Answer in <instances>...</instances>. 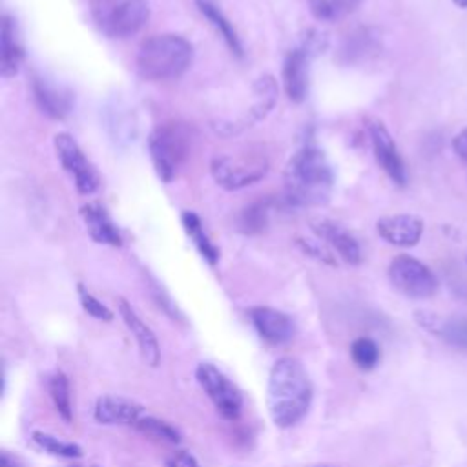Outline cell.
<instances>
[{
	"label": "cell",
	"mask_w": 467,
	"mask_h": 467,
	"mask_svg": "<svg viewBox=\"0 0 467 467\" xmlns=\"http://www.w3.org/2000/svg\"><path fill=\"white\" fill-rule=\"evenodd\" d=\"M312 398V379L303 363L290 356L279 358L270 368L266 385V407L275 427L297 425L306 416Z\"/></svg>",
	"instance_id": "6da1fadb"
},
{
	"label": "cell",
	"mask_w": 467,
	"mask_h": 467,
	"mask_svg": "<svg viewBox=\"0 0 467 467\" xmlns=\"http://www.w3.org/2000/svg\"><path fill=\"white\" fill-rule=\"evenodd\" d=\"M334 186L332 168L321 150L306 146L288 162L285 171L286 199L297 206L325 204Z\"/></svg>",
	"instance_id": "7a4b0ae2"
},
{
	"label": "cell",
	"mask_w": 467,
	"mask_h": 467,
	"mask_svg": "<svg viewBox=\"0 0 467 467\" xmlns=\"http://www.w3.org/2000/svg\"><path fill=\"white\" fill-rule=\"evenodd\" d=\"M193 60L192 44L173 33L153 35L144 40L137 51V71L142 78L157 82V80H171L181 77Z\"/></svg>",
	"instance_id": "3957f363"
},
{
	"label": "cell",
	"mask_w": 467,
	"mask_h": 467,
	"mask_svg": "<svg viewBox=\"0 0 467 467\" xmlns=\"http://www.w3.org/2000/svg\"><path fill=\"white\" fill-rule=\"evenodd\" d=\"M192 142H193L192 128L186 126L184 122L170 120V122L159 124L151 131L148 148H150L155 171L164 182H170L177 175L179 168L190 155Z\"/></svg>",
	"instance_id": "277c9868"
},
{
	"label": "cell",
	"mask_w": 467,
	"mask_h": 467,
	"mask_svg": "<svg viewBox=\"0 0 467 467\" xmlns=\"http://www.w3.org/2000/svg\"><path fill=\"white\" fill-rule=\"evenodd\" d=\"M95 26L109 38L139 33L150 16L148 0H89Z\"/></svg>",
	"instance_id": "5b68a950"
},
{
	"label": "cell",
	"mask_w": 467,
	"mask_h": 467,
	"mask_svg": "<svg viewBox=\"0 0 467 467\" xmlns=\"http://www.w3.org/2000/svg\"><path fill=\"white\" fill-rule=\"evenodd\" d=\"M213 181L224 190H241L263 179L268 171V159L257 151L221 155L210 166Z\"/></svg>",
	"instance_id": "8992f818"
},
{
	"label": "cell",
	"mask_w": 467,
	"mask_h": 467,
	"mask_svg": "<svg viewBox=\"0 0 467 467\" xmlns=\"http://www.w3.org/2000/svg\"><path fill=\"white\" fill-rule=\"evenodd\" d=\"M389 279L398 292L412 299H427L438 290V279L431 268L410 255H398L390 261Z\"/></svg>",
	"instance_id": "52a82bcc"
},
{
	"label": "cell",
	"mask_w": 467,
	"mask_h": 467,
	"mask_svg": "<svg viewBox=\"0 0 467 467\" xmlns=\"http://www.w3.org/2000/svg\"><path fill=\"white\" fill-rule=\"evenodd\" d=\"M195 378L201 389L206 392L215 410L224 420H235L243 409V396L237 387L212 363H199Z\"/></svg>",
	"instance_id": "ba28073f"
},
{
	"label": "cell",
	"mask_w": 467,
	"mask_h": 467,
	"mask_svg": "<svg viewBox=\"0 0 467 467\" xmlns=\"http://www.w3.org/2000/svg\"><path fill=\"white\" fill-rule=\"evenodd\" d=\"M55 150L62 168L71 175L77 190L84 195L93 193L99 188V173L86 159L75 139L67 133L55 135Z\"/></svg>",
	"instance_id": "9c48e42d"
},
{
	"label": "cell",
	"mask_w": 467,
	"mask_h": 467,
	"mask_svg": "<svg viewBox=\"0 0 467 467\" xmlns=\"http://www.w3.org/2000/svg\"><path fill=\"white\" fill-rule=\"evenodd\" d=\"M367 128H368V137H370L372 151H374L378 164L392 179V182H396L398 186H405L407 184V168H405V162L396 148L392 135L383 126V122H379L376 119H372Z\"/></svg>",
	"instance_id": "30bf717a"
},
{
	"label": "cell",
	"mask_w": 467,
	"mask_h": 467,
	"mask_svg": "<svg viewBox=\"0 0 467 467\" xmlns=\"http://www.w3.org/2000/svg\"><path fill=\"white\" fill-rule=\"evenodd\" d=\"M252 325L257 334L270 345H285L296 336L294 319L272 306H254L250 310Z\"/></svg>",
	"instance_id": "8fae6325"
},
{
	"label": "cell",
	"mask_w": 467,
	"mask_h": 467,
	"mask_svg": "<svg viewBox=\"0 0 467 467\" xmlns=\"http://www.w3.org/2000/svg\"><path fill=\"white\" fill-rule=\"evenodd\" d=\"M376 230L387 243L409 248L420 243L423 234V221L412 213H394L378 219Z\"/></svg>",
	"instance_id": "7c38bea8"
},
{
	"label": "cell",
	"mask_w": 467,
	"mask_h": 467,
	"mask_svg": "<svg viewBox=\"0 0 467 467\" xmlns=\"http://www.w3.org/2000/svg\"><path fill=\"white\" fill-rule=\"evenodd\" d=\"M117 305H119V312H120L124 325L128 327V330L131 332V336L135 337V341L139 345L142 359L146 361V365L157 367L161 361V347H159V341H157L153 330L140 319V316L135 312V308L124 297H119Z\"/></svg>",
	"instance_id": "4fadbf2b"
},
{
	"label": "cell",
	"mask_w": 467,
	"mask_h": 467,
	"mask_svg": "<svg viewBox=\"0 0 467 467\" xmlns=\"http://www.w3.org/2000/svg\"><path fill=\"white\" fill-rule=\"evenodd\" d=\"M144 416V407L120 396H100L93 407V418L102 425H135Z\"/></svg>",
	"instance_id": "5bb4252c"
},
{
	"label": "cell",
	"mask_w": 467,
	"mask_h": 467,
	"mask_svg": "<svg viewBox=\"0 0 467 467\" xmlns=\"http://www.w3.org/2000/svg\"><path fill=\"white\" fill-rule=\"evenodd\" d=\"M308 60L310 53L308 47H296L292 49L283 66V84L285 91L290 100L301 102L308 91Z\"/></svg>",
	"instance_id": "9a60e30c"
},
{
	"label": "cell",
	"mask_w": 467,
	"mask_h": 467,
	"mask_svg": "<svg viewBox=\"0 0 467 467\" xmlns=\"http://www.w3.org/2000/svg\"><path fill=\"white\" fill-rule=\"evenodd\" d=\"M312 230L325 239L336 252L337 255L348 263V265H358L361 261V248L359 243L339 224L321 219V221H314L312 223Z\"/></svg>",
	"instance_id": "2e32d148"
},
{
	"label": "cell",
	"mask_w": 467,
	"mask_h": 467,
	"mask_svg": "<svg viewBox=\"0 0 467 467\" xmlns=\"http://www.w3.org/2000/svg\"><path fill=\"white\" fill-rule=\"evenodd\" d=\"M418 323L432 332L434 336L441 337L445 343H449L454 348L467 350V317H447L441 319L434 314L418 312L416 314Z\"/></svg>",
	"instance_id": "e0dca14e"
},
{
	"label": "cell",
	"mask_w": 467,
	"mask_h": 467,
	"mask_svg": "<svg viewBox=\"0 0 467 467\" xmlns=\"http://www.w3.org/2000/svg\"><path fill=\"white\" fill-rule=\"evenodd\" d=\"M80 213H82L84 224L93 241H97L100 244H109V246L122 244L120 232L115 226V223L111 221V217L108 215V212L104 210V206H100L99 202H89L82 208Z\"/></svg>",
	"instance_id": "ac0fdd59"
},
{
	"label": "cell",
	"mask_w": 467,
	"mask_h": 467,
	"mask_svg": "<svg viewBox=\"0 0 467 467\" xmlns=\"http://www.w3.org/2000/svg\"><path fill=\"white\" fill-rule=\"evenodd\" d=\"M24 58V47L18 36V27L9 15L2 18V53H0V73L2 77H13Z\"/></svg>",
	"instance_id": "d6986e66"
},
{
	"label": "cell",
	"mask_w": 467,
	"mask_h": 467,
	"mask_svg": "<svg viewBox=\"0 0 467 467\" xmlns=\"http://www.w3.org/2000/svg\"><path fill=\"white\" fill-rule=\"evenodd\" d=\"M33 93H35V99H36L40 109L44 113H47L49 117L62 119L69 111V108H71L69 93L62 91L57 86L47 84L42 78H36L33 82Z\"/></svg>",
	"instance_id": "ffe728a7"
},
{
	"label": "cell",
	"mask_w": 467,
	"mask_h": 467,
	"mask_svg": "<svg viewBox=\"0 0 467 467\" xmlns=\"http://www.w3.org/2000/svg\"><path fill=\"white\" fill-rule=\"evenodd\" d=\"M199 11L206 16V20L213 26V29L221 35V38L226 42V46L235 53V55H243V47L239 42V36L235 33V29L232 27V24L228 22V18L223 15V11L219 9V5L213 0H195Z\"/></svg>",
	"instance_id": "44dd1931"
},
{
	"label": "cell",
	"mask_w": 467,
	"mask_h": 467,
	"mask_svg": "<svg viewBox=\"0 0 467 467\" xmlns=\"http://www.w3.org/2000/svg\"><path fill=\"white\" fill-rule=\"evenodd\" d=\"M182 219V226L188 234V237L193 241L195 248L199 250V254L210 263V265H215L217 259H219V250L215 248V244L210 241V237L206 235L204 232V226L201 223V219L193 213V212H184L181 215Z\"/></svg>",
	"instance_id": "7402d4cb"
},
{
	"label": "cell",
	"mask_w": 467,
	"mask_h": 467,
	"mask_svg": "<svg viewBox=\"0 0 467 467\" xmlns=\"http://www.w3.org/2000/svg\"><path fill=\"white\" fill-rule=\"evenodd\" d=\"M310 13L321 22H339L358 9L361 0H306Z\"/></svg>",
	"instance_id": "603a6c76"
},
{
	"label": "cell",
	"mask_w": 467,
	"mask_h": 467,
	"mask_svg": "<svg viewBox=\"0 0 467 467\" xmlns=\"http://www.w3.org/2000/svg\"><path fill=\"white\" fill-rule=\"evenodd\" d=\"M47 390L51 396V401L60 414V418L69 423L73 420V409H71V394H69V379L64 372H55L47 379Z\"/></svg>",
	"instance_id": "cb8c5ba5"
},
{
	"label": "cell",
	"mask_w": 467,
	"mask_h": 467,
	"mask_svg": "<svg viewBox=\"0 0 467 467\" xmlns=\"http://www.w3.org/2000/svg\"><path fill=\"white\" fill-rule=\"evenodd\" d=\"M31 440L46 452L53 454V456H58V458H82V449L77 445V443H71V441H64L53 434H47L44 431H33L31 434Z\"/></svg>",
	"instance_id": "d4e9b609"
},
{
	"label": "cell",
	"mask_w": 467,
	"mask_h": 467,
	"mask_svg": "<svg viewBox=\"0 0 467 467\" xmlns=\"http://www.w3.org/2000/svg\"><path fill=\"white\" fill-rule=\"evenodd\" d=\"M350 358L361 370H372L379 361V347L370 337H358L350 345Z\"/></svg>",
	"instance_id": "484cf974"
},
{
	"label": "cell",
	"mask_w": 467,
	"mask_h": 467,
	"mask_svg": "<svg viewBox=\"0 0 467 467\" xmlns=\"http://www.w3.org/2000/svg\"><path fill=\"white\" fill-rule=\"evenodd\" d=\"M135 427L148 434V436H153L157 440H162V441H168V443H179L181 441V434L175 427H171L170 423L159 420V418H153V416H142Z\"/></svg>",
	"instance_id": "4316f807"
},
{
	"label": "cell",
	"mask_w": 467,
	"mask_h": 467,
	"mask_svg": "<svg viewBox=\"0 0 467 467\" xmlns=\"http://www.w3.org/2000/svg\"><path fill=\"white\" fill-rule=\"evenodd\" d=\"M266 215H268V210L263 202H255V204L248 206L241 215L243 232L254 234V232L263 230L265 224H266Z\"/></svg>",
	"instance_id": "83f0119b"
},
{
	"label": "cell",
	"mask_w": 467,
	"mask_h": 467,
	"mask_svg": "<svg viewBox=\"0 0 467 467\" xmlns=\"http://www.w3.org/2000/svg\"><path fill=\"white\" fill-rule=\"evenodd\" d=\"M78 297H80V305L84 306V310L91 317L100 319V321H111L113 319V312L104 303H100L93 294H89L82 285H78Z\"/></svg>",
	"instance_id": "f1b7e54d"
},
{
	"label": "cell",
	"mask_w": 467,
	"mask_h": 467,
	"mask_svg": "<svg viewBox=\"0 0 467 467\" xmlns=\"http://www.w3.org/2000/svg\"><path fill=\"white\" fill-rule=\"evenodd\" d=\"M299 244L303 246V250H305L308 255H312V257H316V259H319V261H323V263L336 265L334 257H332L327 250H323V246H317V244L308 243V241H299Z\"/></svg>",
	"instance_id": "f546056e"
},
{
	"label": "cell",
	"mask_w": 467,
	"mask_h": 467,
	"mask_svg": "<svg viewBox=\"0 0 467 467\" xmlns=\"http://www.w3.org/2000/svg\"><path fill=\"white\" fill-rule=\"evenodd\" d=\"M452 150L458 155V159L467 166V126L452 139Z\"/></svg>",
	"instance_id": "4dcf8cb0"
},
{
	"label": "cell",
	"mask_w": 467,
	"mask_h": 467,
	"mask_svg": "<svg viewBox=\"0 0 467 467\" xmlns=\"http://www.w3.org/2000/svg\"><path fill=\"white\" fill-rule=\"evenodd\" d=\"M177 462H179L182 467H201L199 462H197L190 452H186V451H181V452L177 454Z\"/></svg>",
	"instance_id": "1f68e13d"
},
{
	"label": "cell",
	"mask_w": 467,
	"mask_h": 467,
	"mask_svg": "<svg viewBox=\"0 0 467 467\" xmlns=\"http://www.w3.org/2000/svg\"><path fill=\"white\" fill-rule=\"evenodd\" d=\"M0 467H18L15 458H11L7 452H2V458H0Z\"/></svg>",
	"instance_id": "d6a6232c"
},
{
	"label": "cell",
	"mask_w": 467,
	"mask_h": 467,
	"mask_svg": "<svg viewBox=\"0 0 467 467\" xmlns=\"http://www.w3.org/2000/svg\"><path fill=\"white\" fill-rule=\"evenodd\" d=\"M458 7H462V9H467V0H452Z\"/></svg>",
	"instance_id": "836d02e7"
},
{
	"label": "cell",
	"mask_w": 467,
	"mask_h": 467,
	"mask_svg": "<svg viewBox=\"0 0 467 467\" xmlns=\"http://www.w3.org/2000/svg\"><path fill=\"white\" fill-rule=\"evenodd\" d=\"M168 467H179L177 463H173V462H168Z\"/></svg>",
	"instance_id": "e575fe53"
}]
</instances>
